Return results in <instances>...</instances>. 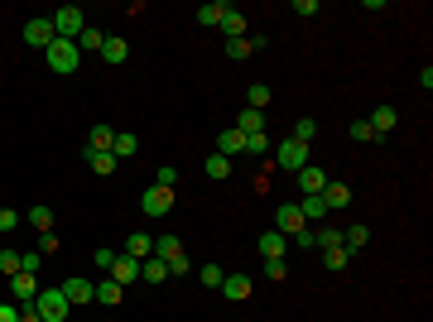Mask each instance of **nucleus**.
Instances as JSON below:
<instances>
[{"mask_svg":"<svg viewBox=\"0 0 433 322\" xmlns=\"http://www.w3.org/2000/svg\"><path fill=\"white\" fill-rule=\"evenodd\" d=\"M49 25H54V39H73V44H78L82 29H87V15H82L78 5H63V10L49 15Z\"/></svg>","mask_w":433,"mask_h":322,"instance_id":"f257e3e1","label":"nucleus"},{"mask_svg":"<svg viewBox=\"0 0 433 322\" xmlns=\"http://www.w3.org/2000/svg\"><path fill=\"white\" fill-rule=\"evenodd\" d=\"M44 58H49V68H54L58 78H68V73H78V44L73 39H54L49 49H44Z\"/></svg>","mask_w":433,"mask_h":322,"instance_id":"f03ea898","label":"nucleus"},{"mask_svg":"<svg viewBox=\"0 0 433 322\" xmlns=\"http://www.w3.org/2000/svg\"><path fill=\"white\" fill-rule=\"evenodd\" d=\"M34 308H39V318H44V322H68V313H73V303L63 298V289H39Z\"/></svg>","mask_w":433,"mask_h":322,"instance_id":"7ed1b4c3","label":"nucleus"},{"mask_svg":"<svg viewBox=\"0 0 433 322\" xmlns=\"http://www.w3.org/2000/svg\"><path fill=\"white\" fill-rule=\"evenodd\" d=\"M140 212H150V216H169V212H173V188H159V183H150V188L140 192Z\"/></svg>","mask_w":433,"mask_h":322,"instance_id":"20e7f679","label":"nucleus"},{"mask_svg":"<svg viewBox=\"0 0 433 322\" xmlns=\"http://www.w3.org/2000/svg\"><path fill=\"white\" fill-rule=\"evenodd\" d=\"M274 163H279V168H308V144H298V140H284V144H279V149H274Z\"/></svg>","mask_w":433,"mask_h":322,"instance_id":"39448f33","label":"nucleus"},{"mask_svg":"<svg viewBox=\"0 0 433 322\" xmlns=\"http://www.w3.org/2000/svg\"><path fill=\"white\" fill-rule=\"evenodd\" d=\"M10 298H15V303H34V298H39V274L20 269V274L10 279Z\"/></svg>","mask_w":433,"mask_h":322,"instance_id":"423d86ee","label":"nucleus"},{"mask_svg":"<svg viewBox=\"0 0 433 322\" xmlns=\"http://www.w3.org/2000/svg\"><path fill=\"white\" fill-rule=\"evenodd\" d=\"M255 250H260V260H284V255H289V236H279V231H265V236L255 241Z\"/></svg>","mask_w":433,"mask_h":322,"instance_id":"0eeeda50","label":"nucleus"},{"mask_svg":"<svg viewBox=\"0 0 433 322\" xmlns=\"http://www.w3.org/2000/svg\"><path fill=\"white\" fill-rule=\"evenodd\" d=\"M25 44L44 54V49L54 44V25H49V20H29V25H25Z\"/></svg>","mask_w":433,"mask_h":322,"instance_id":"6e6552de","label":"nucleus"},{"mask_svg":"<svg viewBox=\"0 0 433 322\" xmlns=\"http://www.w3.org/2000/svg\"><path fill=\"white\" fill-rule=\"evenodd\" d=\"M303 226H308V221H303L298 207H279V212H274V231H279V236H298Z\"/></svg>","mask_w":433,"mask_h":322,"instance_id":"1a4fd4ad","label":"nucleus"},{"mask_svg":"<svg viewBox=\"0 0 433 322\" xmlns=\"http://www.w3.org/2000/svg\"><path fill=\"white\" fill-rule=\"evenodd\" d=\"M111 144H116V130H111V125H92L87 149H82V154H111Z\"/></svg>","mask_w":433,"mask_h":322,"instance_id":"9d476101","label":"nucleus"},{"mask_svg":"<svg viewBox=\"0 0 433 322\" xmlns=\"http://www.w3.org/2000/svg\"><path fill=\"white\" fill-rule=\"evenodd\" d=\"M327 183H332V178H327L323 168H298V188H303V197H318Z\"/></svg>","mask_w":433,"mask_h":322,"instance_id":"9b49d317","label":"nucleus"},{"mask_svg":"<svg viewBox=\"0 0 433 322\" xmlns=\"http://www.w3.org/2000/svg\"><path fill=\"white\" fill-rule=\"evenodd\" d=\"M216 154H221V159H236V154H245V135H241V130H221V135H216Z\"/></svg>","mask_w":433,"mask_h":322,"instance_id":"f8f14e48","label":"nucleus"},{"mask_svg":"<svg viewBox=\"0 0 433 322\" xmlns=\"http://www.w3.org/2000/svg\"><path fill=\"white\" fill-rule=\"evenodd\" d=\"M111 279H116V284H130V279H140V260H130V255L121 250V255L111 260Z\"/></svg>","mask_w":433,"mask_h":322,"instance_id":"ddd939ff","label":"nucleus"},{"mask_svg":"<svg viewBox=\"0 0 433 322\" xmlns=\"http://www.w3.org/2000/svg\"><path fill=\"white\" fill-rule=\"evenodd\" d=\"M250 289H255V279H245V274H226V279H221V294L231 298V303L250 298Z\"/></svg>","mask_w":433,"mask_h":322,"instance_id":"4468645a","label":"nucleus"},{"mask_svg":"<svg viewBox=\"0 0 433 322\" xmlns=\"http://www.w3.org/2000/svg\"><path fill=\"white\" fill-rule=\"evenodd\" d=\"M102 58H106L111 68H121V63L130 58V44H126L121 34H106V44H102Z\"/></svg>","mask_w":433,"mask_h":322,"instance_id":"2eb2a0df","label":"nucleus"},{"mask_svg":"<svg viewBox=\"0 0 433 322\" xmlns=\"http://www.w3.org/2000/svg\"><path fill=\"white\" fill-rule=\"evenodd\" d=\"M58 289H63V298H68L73 308H82V303H92V289H97V284H87V279H68V284H58Z\"/></svg>","mask_w":433,"mask_h":322,"instance_id":"dca6fc26","label":"nucleus"},{"mask_svg":"<svg viewBox=\"0 0 433 322\" xmlns=\"http://www.w3.org/2000/svg\"><path fill=\"white\" fill-rule=\"evenodd\" d=\"M395 125H400V111H395V106H376V111H371V130H376L380 140L395 130Z\"/></svg>","mask_w":433,"mask_h":322,"instance_id":"f3484780","label":"nucleus"},{"mask_svg":"<svg viewBox=\"0 0 433 322\" xmlns=\"http://www.w3.org/2000/svg\"><path fill=\"white\" fill-rule=\"evenodd\" d=\"M126 255H130V260H150V255H154V236H145V231H130V241H126Z\"/></svg>","mask_w":433,"mask_h":322,"instance_id":"a211bd4d","label":"nucleus"},{"mask_svg":"<svg viewBox=\"0 0 433 322\" xmlns=\"http://www.w3.org/2000/svg\"><path fill=\"white\" fill-rule=\"evenodd\" d=\"M366 241H371V226H361V221L342 231V250H347V255H356V250H361Z\"/></svg>","mask_w":433,"mask_h":322,"instance_id":"6ab92c4d","label":"nucleus"},{"mask_svg":"<svg viewBox=\"0 0 433 322\" xmlns=\"http://www.w3.org/2000/svg\"><path fill=\"white\" fill-rule=\"evenodd\" d=\"M154 255H159L164 265H173V260H183V241H178V236H159V241H154Z\"/></svg>","mask_w":433,"mask_h":322,"instance_id":"aec40b11","label":"nucleus"},{"mask_svg":"<svg viewBox=\"0 0 433 322\" xmlns=\"http://www.w3.org/2000/svg\"><path fill=\"white\" fill-rule=\"evenodd\" d=\"M140 279H145V284H164V279H169V265H164L159 255H150V260H140Z\"/></svg>","mask_w":433,"mask_h":322,"instance_id":"412c9836","label":"nucleus"},{"mask_svg":"<svg viewBox=\"0 0 433 322\" xmlns=\"http://www.w3.org/2000/svg\"><path fill=\"white\" fill-rule=\"evenodd\" d=\"M121 294H126V289H121L116 279H106V284H97V289H92V303H102V308H116V303H121Z\"/></svg>","mask_w":433,"mask_h":322,"instance_id":"4be33fe9","label":"nucleus"},{"mask_svg":"<svg viewBox=\"0 0 433 322\" xmlns=\"http://www.w3.org/2000/svg\"><path fill=\"white\" fill-rule=\"evenodd\" d=\"M298 212H303V221H318V226H323V221H327V202H323V192H318V197H303V202H298Z\"/></svg>","mask_w":433,"mask_h":322,"instance_id":"5701e85b","label":"nucleus"},{"mask_svg":"<svg viewBox=\"0 0 433 322\" xmlns=\"http://www.w3.org/2000/svg\"><path fill=\"white\" fill-rule=\"evenodd\" d=\"M111 154L116 159H130V154H140V140L130 130H116V144H111Z\"/></svg>","mask_w":433,"mask_h":322,"instance_id":"b1692460","label":"nucleus"},{"mask_svg":"<svg viewBox=\"0 0 433 322\" xmlns=\"http://www.w3.org/2000/svg\"><path fill=\"white\" fill-rule=\"evenodd\" d=\"M323 202H327V212H332V207H347V202H352V188H347V183H327Z\"/></svg>","mask_w":433,"mask_h":322,"instance_id":"393cba45","label":"nucleus"},{"mask_svg":"<svg viewBox=\"0 0 433 322\" xmlns=\"http://www.w3.org/2000/svg\"><path fill=\"white\" fill-rule=\"evenodd\" d=\"M221 29H226V39H245V15L236 10V5L221 15Z\"/></svg>","mask_w":433,"mask_h":322,"instance_id":"a878e982","label":"nucleus"},{"mask_svg":"<svg viewBox=\"0 0 433 322\" xmlns=\"http://www.w3.org/2000/svg\"><path fill=\"white\" fill-rule=\"evenodd\" d=\"M236 130H241V135H260V130H265V111H250V106H245L241 120H236Z\"/></svg>","mask_w":433,"mask_h":322,"instance_id":"bb28decb","label":"nucleus"},{"mask_svg":"<svg viewBox=\"0 0 433 322\" xmlns=\"http://www.w3.org/2000/svg\"><path fill=\"white\" fill-rule=\"evenodd\" d=\"M102 44H106V34L102 29H82V39H78V54H102Z\"/></svg>","mask_w":433,"mask_h":322,"instance_id":"cd10ccee","label":"nucleus"},{"mask_svg":"<svg viewBox=\"0 0 433 322\" xmlns=\"http://www.w3.org/2000/svg\"><path fill=\"white\" fill-rule=\"evenodd\" d=\"M25 221L34 226V231H39V236H44V231H54V212H49V207H29Z\"/></svg>","mask_w":433,"mask_h":322,"instance_id":"c85d7f7f","label":"nucleus"},{"mask_svg":"<svg viewBox=\"0 0 433 322\" xmlns=\"http://www.w3.org/2000/svg\"><path fill=\"white\" fill-rule=\"evenodd\" d=\"M313 135H318V120H313V116H303V120H294L289 140H298V144H313Z\"/></svg>","mask_w":433,"mask_h":322,"instance_id":"c756f323","label":"nucleus"},{"mask_svg":"<svg viewBox=\"0 0 433 322\" xmlns=\"http://www.w3.org/2000/svg\"><path fill=\"white\" fill-rule=\"evenodd\" d=\"M245 106H250V111H265V106H270V87H265V82L245 87Z\"/></svg>","mask_w":433,"mask_h":322,"instance_id":"7c9ffc66","label":"nucleus"},{"mask_svg":"<svg viewBox=\"0 0 433 322\" xmlns=\"http://www.w3.org/2000/svg\"><path fill=\"white\" fill-rule=\"evenodd\" d=\"M226 10H231L226 0H212V5H202V10H197V25H221V15H226Z\"/></svg>","mask_w":433,"mask_h":322,"instance_id":"2f4dec72","label":"nucleus"},{"mask_svg":"<svg viewBox=\"0 0 433 322\" xmlns=\"http://www.w3.org/2000/svg\"><path fill=\"white\" fill-rule=\"evenodd\" d=\"M226 54H231V63H245L255 49H250V39H226Z\"/></svg>","mask_w":433,"mask_h":322,"instance_id":"473e14b6","label":"nucleus"},{"mask_svg":"<svg viewBox=\"0 0 433 322\" xmlns=\"http://www.w3.org/2000/svg\"><path fill=\"white\" fill-rule=\"evenodd\" d=\"M92 163V173H116V154H82Z\"/></svg>","mask_w":433,"mask_h":322,"instance_id":"72a5a7b5","label":"nucleus"},{"mask_svg":"<svg viewBox=\"0 0 433 322\" xmlns=\"http://www.w3.org/2000/svg\"><path fill=\"white\" fill-rule=\"evenodd\" d=\"M202 168H207V178H231V159H221V154H212Z\"/></svg>","mask_w":433,"mask_h":322,"instance_id":"f704fd0d","label":"nucleus"},{"mask_svg":"<svg viewBox=\"0 0 433 322\" xmlns=\"http://www.w3.org/2000/svg\"><path fill=\"white\" fill-rule=\"evenodd\" d=\"M0 274H5V279L20 274V250H0Z\"/></svg>","mask_w":433,"mask_h":322,"instance_id":"c9c22d12","label":"nucleus"},{"mask_svg":"<svg viewBox=\"0 0 433 322\" xmlns=\"http://www.w3.org/2000/svg\"><path fill=\"white\" fill-rule=\"evenodd\" d=\"M347 260H352V255H347L342 245H332V250H323V265H327V269H347Z\"/></svg>","mask_w":433,"mask_h":322,"instance_id":"e433bc0d","label":"nucleus"},{"mask_svg":"<svg viewBox=\"0 0 433 322\" xmlns=\"http://www.w3.org/2000/svg\"><path fill=\"white\" fill-rule=\"evenodd\" d=\"M197 279H202L207 289H221V279H226V274H221L216 265H202V269H197Z\"/></svg>","mask_w":433,"mask_h":322,"instance_id":"4c0bfd02","label":"nucleus"},{"mask_svg":"<svg viewBox=\"0 0 433 322\" xmlns=\"http://www.w3.org/2000/svg\"><path fill=\"white\" fill-rule=\"evenodd\" d=\"M245 154H270V140H265V130H260V135H245Z\"/></svg>","mask_w":433,"mask_h":322,"instance_id":"58836bf2","label":"nucleus"},{"mask_svg":"<svg viewBox=\"0 0 433 322\" xmlns=\"http://www.w3.org/2000/svg\"><path fill=\"white\" fill-rule=\"evenodd\" d=\"M352 140H361V144H371V140H380V135L371 130V120H356V125H352Z\"/></svg>","mask_w":433,"mask_h":322,"instance_id":"ea45409f","label":"nucleus"},{"mask_svg":"<svg viewBox=\"0 0 433 322\" xmlns=\"http://www.w3.org/2000/svg\"><path fill=\"white\" fill-rule=\"evenodd\" d=\"M20 221H25V216H20V212H10V207H0V236H5V231H15Z\"/></svg>","mask_w":433,"mask_h":322,"instance_id":"a19ab883","label":"nucleus"},{"mask_svg":"<svg viewBox=\"0 0 433 322\" xmlns=\"http://www.w3.org/2000/svg\"><path fill=\"white\" fill-rule=\"evenodd\" d=\"M265 274L279 284V279H289V265H284V260H265Z\"/></svg>","mask_w":433,"mask_h":322,"instance_id":"79ce46f5","label":"nucleus"},{"mask_svg":"<svg viewBox=\"0 0 433 322\" xmlns=\"http://www.w3.org/2000/svg\"><path fill=\"white\" fill-rule=\"evenodd\" d=\"M154 183H159V188H173V183H178V168H154Z\"/></svg>","mask_w":433,"mask_h":322,"instance_id":"37998d69","label":"nucleus"},{"mask_svg":"<svg viewBox=\"0 0 433 322\" xmlns=\"http://www.w3.org/2000/svg\"><path fill=\"white\" fill-rule=\"evenodd\" d=\"M58 245H63V241H58L54 231H44V236H39V255H54Z\"/></svg>","mask_w":433,"mask_h":322,"instance_id":"c03bdc74","label":"nucleus"},{"mask_svg":"<svg viewBox=\"0 0 433 322\" xmlns=\"http://www.w3.org/2000/svg\"><path fill=\"white\" fill-rule=\"evenodd\" d=\"M20 269H29V274H39V250H25V255H20Z\"/></svg>","mask_w":433,"mask_h":322,"instance_id":"a18cd8bd","label":"nucleus"},{"mask_svg":"<svg viewBox=\"0 0 433 322\" xmlns=\"http://www.w3.org/2000/svg\"><path fill=\"white\" fill-rule=\"evenodd\" d=\"M0 322H20V303H0Z\"/></svg>","mask_w":433,"mask_h":322,"instance_id":"49530a36","label":"nucleus"},{"mask_svg":"<svg viewBox=\"0 0 433 322\" xmlns=\"http://www.w3.org/2000/svg\"><path fill=\"white\" fill-rule=\"evenodd\" d=\"M102 269H111V260H116V250H106V245H97V255H92Z\"/></svg>","mask_w":433,"mask_h":322,"instance_id":"de8ad7c7","label":"nucleus"},{"mask_svg":"<svg viewBox=\"0 0 433 322\" xmlns=\"http://www.w3.org/2000/svg\"><path fill=\"white\" fill-rule=\"evenodd\" d=\"M20 322H44V318H39V308H34V303H20Z\"/></svg>","mask_w":433,"mask_h":322,"instance_id":"09e8293b","label":"nucleus"},{"mask_svg":"<svg viewBox=\"0 0 433 322\" xmlns=\"http://www.w3.org/2000/svg\"><path fill=\"white\" fill-rule=\"evenodd\" d=\"M294 15H318V0H294Z\"/></svg>","mask_w":433,"mask_h":322,"instance_id":"8fccbe9b","label":"nucleus"}]
</instances>
